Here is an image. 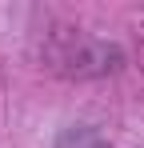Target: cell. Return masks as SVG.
Listing matches in <instances>:
<instances>
[{
	"label": "cell",
	"mask_w": 144,
	"mask_h": 148,
	"mask_svg": "<svg viewBox=\"0 0 144 148\" xmlns=\"http://www.w3.org/2000/svg\"><path fill=\"white\" fill-rule=\"evenodd\" d=\"M64 64V72L72 76H100V72H112L120 64V48L112 44H100V40H76L56 56Z\"/></svg>",
	"instance_id": "1"
},
{
	"label": "cell",
	"mask_w": 144,
	"mask_h": 148,
	"mask_svg": "<svg viewBox=\"0 0 144 148\" xmlns=\"http://www.w3.org/2000/svg\"><path fill=\"white\" fill-rule=\"evenodd\" d=\"M56 148H116L104 132H96V128H88V124H72V128H64L60 136H56Z\"/></svg>",
	"instance_id": "2"
}]
</instances>
